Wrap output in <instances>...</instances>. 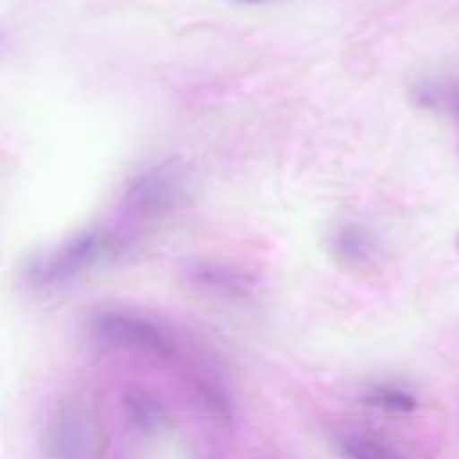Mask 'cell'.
<instances>
[{"mask_svg": "<svg viewBox=\"0 0 459 459\" xmlns=\"http://www.w3.org/2000/svg\"><path fill=\"white\" fill-rule=\"evenodd\" d=\"M133 240V233L124 228L88 226L59 244L36 253L27 262L23 278L38 290L68 285L93 267L120 258L131 249Z\"/></svg>", "mask_w": 459, "mask_h": 459, "instance_id": "1", "label": "cell"}, {"mask_svg": "<svg viewBox=\"0 0 459 459\" xmlns=\"http://www.w3.org/2000/svg\"><path fill=\"white\" fill-rule=\"evenodd\" d=\"M194 194L190 174L176 160L136 172L122 188L120 208L136 221H156L185 208Z\"/></svg>", "mask_w": 459, "mask_h": 459, "instance_id": "2", "label": "cell"}, {"mask_svg": "<svg viewBox=\"0 0 459 459\" xmlns=\"http://www.w3.org/2000/svg\"><path fill=\"white\" fill-rule=\"evenodd\" d=\"M47 459H102L104 432L99 412L82 396L61 400L45 427Z\"/></svg>", "mask_w": 459, "mask_h": 459, "instance_id": "3", "label": "cell"}, {"mask_svg": "<svg viewBox=\"0 0 459 459\" xmlns=\"http://www.w3.org/2000/svg\"><path fill=\"white\" fill-rule=\"evenodd\" d=\"M90 332L99 341L145 353L151 357L167 359L174 353L170 335L152 319L118 308L99 310L90 317Z\"/></svg>", "mask_w": 459, "mask_h": 459, "instance_id": "4", "label": "cell"}, {"mask_svg": "<svg viewBox=\"0 0 459 459\" xmlns=\"http://www.w3.org/2000/svg\"><path fill=\"white\" fill-rule=\"evenodd\" d=\"M181 276L192 289L228 301L247 299L255 290V280L247 273L210 258L186 260Z\"/></svg>", "mask_w": 459, "mask_h": 459, "instance_id": "5", "label": "cell"}, {"mask_svg": "<svg viewBox=\"0 0 459 459\" xmlns=\"http://www.w3.org/2000/svg\"><path fill=\"white\" fill-rule=\"evenodd\" d=\"M325 240L332 258L348 267H362L369 264L377 253L373 233L357 222L332 226Z\"/></svg>", "mask_w": 459, "mask_h": 459, "instance_id": "6", "label": "cell"}, {"mask_svg": "<svg viewBox=\"0 0 459 459\" xmlns=\"http://www.w3.org/2000/svg\"><path fill=\"white\" fill-rule=\"evenodd\" d=\"M122 405L129 421L142 432H158L169 423L165 407L145 391H127L122 398Z\"/></svg>", "mask_w": 459, "mask_h": 459, "instance_id": "7", "label": "cell"}, {"mask_svg": "<svg viewBox=\"0 0 459 459\" xmlns=\"http://www.w3.org/2000/svg\"><path fill=\"white\" fill-rule=\"evenodd\" d=\"M339 450L346 459H407L403 454L378 439L355 434L341 437Z\"/></svg>", "mask_w": 459, "mask_h": 459, "instance_id": "8", "label": "cell"}, {"mask_svg": "<svg viewBox=\"0 0 459 459\" xmlns=\"http://www.w3.org/2000/svg\"><path fill=\"white\" fill-rule=\"evenodd\" d=\"M364 402L389 412H411L416 409V398L411 393L391 385L371 387L366 393Z\"/></svg>", "mask_w": 459, "mask_h": 459, "instance_id": "9", "label": "cell"}, {"mask_svg": "<svg viewBox=\"0 0 459 459\" xmlns=\"http://www.w3.org/2000/svg\"><path fill=\"white\" fill-rule=\"evenodd\" d=\"M238 4H246V5H260V4H265V2H271V0H235Z\"/></svg>", "mask_w": 459, "mask_h": 459, "instance_id": "10", "label": "cell"}, {"mask_svg": "<svg viewBox=\"0 0 459 459\" xmlns=\"http://www.w3.org/2000/svg\"><path fill=\"white\" fill-rule=\"evenodd\" d=\"M455 247H457V251H459V233H457V237H455Z\"/></svg>", "mask_w": 459, "mask_h": 459, "instance_id": "11", "label": "cell"}]
</instances>
